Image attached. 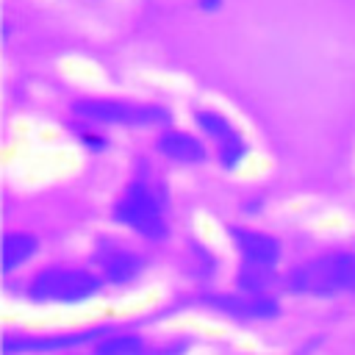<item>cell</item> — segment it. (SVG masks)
I'll use <instances>...</instances> for the list:
<instances>
[{"label":"cell","instance_id":"obj_1","mask_svg":"<svg viewBox=\"0 0 355 355\" xmlns=\"http://www.w3.org/2000/svg\"><path fill=\"white\" fill-rule=\"evenodd\" d=\"M288 291L311 297H333L355 288V255L352 252H327L313 261L294 266L286 277Z\"/></svg>","mask_w":355,"mask_h":355},{"label":"cell","instance_id":"obj_2","mask_svg":"<svg viewBox=\"0 0 355 355\" xmlns=\"http://www.w3.org/2000/svg\"><path fill=\"white\" fill-rule=\"evenodd\" d=\"M97 291H100V277L94 272L75 266H50L39 272L28 286L33 302H58V305L83 302Z\"/></svg>","mask_w":355,"mask_h":355},{"label":"cell","instance_id":"obj_3","mask_svg":"<svg viewBox=\"0 0 355 355\" xmlns=\"http://www.w3.org/2000/svg\"><path fill=\"white\" fill-rule=\"evenodd\" d=\"M114 216L133 227L136 233H141L144 239H164L166 236V216H164V205L161 197L144 183V180H133L125 194L119 197Z\"/></svg>","mask_w":355,"mask_h":355},{"label":"cell","instance_id":"obj_4","mask_svg":"<svg viewBox=\"0 0 355 355\" xmlns=\"http://www.w3.org/2000/svg\"><path fill=\"white\" fill-rule=\"evenodd\" d=\"M78 116L92 122H111V125H155L166 119L164 108L155 105H133L122 100H80L72 105Z\"/></svg>","mask_w":355,"mask_h":355},{"label":"cell","instance_id":"obj_5","mask_svg":"<svg viewBox=\"0 0 355 355\" xmlns=\"http://www.w3.org/2000/svg\"><path fill=\"white\" fill-rule=\"evenodd\" d=\"M194 119H197L200 130H202L208 139H214V144H216V150H219V164L227 166V169H233V166L244 158V153H247V144H244L241 133H239V130L230 125V119H227L225 114H219V111H197Z\"/></svg>","mask_w":355,"mask_h":355},{"label":"cell","instance_id":"obj_6","mask_svg":"<svg viewBox=\"0 0 355 355\" xmlns=\"http://www.w3.org/2000/svg\"><path fill=\"white\" fill-rule=\"evenodd\" d=\"M208 305L233 319H272L280 311V305L272 294H247V291L208 297Z\"/></svg>","mask_w":355,"mask_h":355},{"label":"cell","instance_id":"obj_7","mask_svg":"<svg viewBox=\"0 0 355 355\" xmlns=\"http://www.w3.org/2000/svg\"><path fill=\"white\" fill-rule=\"evenodd\" d=\"M94 261H97L103 277L111 280V283H116V286H125V283H130L133 277H139V272H141V266H144L141 255H136L133 250H128V247H122V244H114V241L97 244Z\"/></svg>","mask_w":355,"mask_h":355},{"label":"cell","instance_id":"obj_8","mask_svg":"<svg viewBox=\"0 0 355 355\" xmlns=\"http://www.w3.org/2000/svg\"><path fill=\"white\" fill-rule=\"evenodd\" d=\"M233 241L241 252V258L247 263H258V266H275L280 258V244L277 239L266 236V233H255V230H244V227H233Z\"/></svg>","mask_w":355,"mask_h":355},{"label":"cell","instance_id":"obj_9","mask_svg":"<svg viewBox=\"0 0 355 355\" xmlns=\"http://www.w3.org/2000/svg\"><path fill=\"white\" fill-rule=\"evenodd\" d=\"M158 150L172 158V161H180V164H200L205 158V147L197 136L191 133H183V130H169V133H161L158 139Z\"/></svg>","mask_w":355,"mask_h":355},{"label":"cell","instance_id":"obj_10","mask_svg":"<svg viewBox=\"0 0 355 355\" xmlns=\"http://www.w3.org/2000/svg\"><path fill=\"white\" fill-rule=\"evenodd\" d=\"M103 330H89V333H69V336H39V338H6V352L14 349H36V352H50V349H67L75 344H83L86 338H97Z\"/></svg>","mask_w":355,"mask_h":355},{"label":"cell","instance_id":"obj_11","mask_svg":"<svg viewBox=\"0 0 355 355\" xmlns=\"http://www.w3.org/2000/svg\"><path fill=\"white\" fill-rule=\"evenodd\" d=\"M36 239L31 236V233H6L3 236V272L8 275V272H14L17 266H22L25 261H31L33 258V252H36Z\"/></svg>","mask_w":355,"mask_h":355},{"label":"cell","instance_id":"obj_12","mask_svg":"<svg viewBox=\"0 0 355 355\" xmlns=\"http://www.w3.org/2000/svg\"><path fill=\"white\" fill-rule=\"evenodd\" d=\"M239 288L247 294H269L275 283V266H258V263H244L239 272Z\"/></svg>","mask_w":355,"mask_h":355},{"label":"cell","instance_id":"obj_13","mask_svg":"<svg viewBox=\"0 0 355 355\" xmlns=\"http://www.w3.org/2000/svg\"><path fill=\"white\" fill-rule=\"evenodd\" d=\"M94 355H144L139 336H108L94 347Z\"/></svg>","mask_w":355,"mask_h":355},{"label":"cell","instance_id":"obj_14","mask_svg":"<svg viewBox=\"0 0 355 355\" xmlns=\"http://www.w3.org/2000/svg\"><path fill=\"white\" fill-rule=\"evenodd\" d=\"M219 6H222V0H200V8H205V11H214Z\"/></svg>","mask_w":355,"mask_h":355}]
</instances>
